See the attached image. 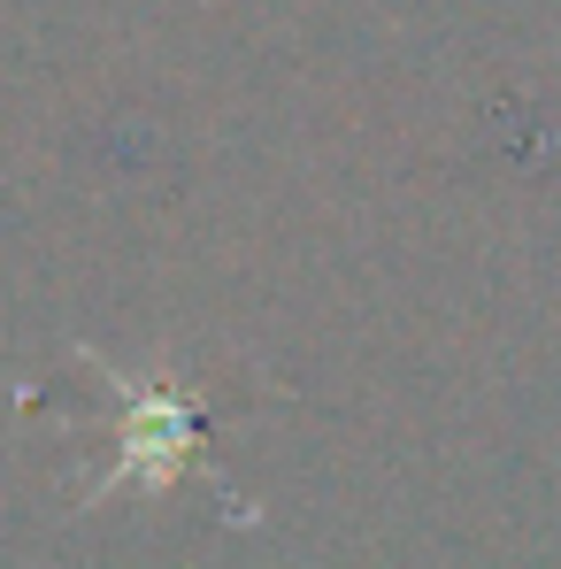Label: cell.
<instances>
[{
	"label": "cell",
	"instance_id": "1",
	"mask_svg": "<svg viewBox=\"0 0 561 569\" xmlns=\"http://www.w3.org/2000/svg\"><path fill=\"white\" fill-rule=\"evenodd\" d=\"M192 455H200V423H192V408L170 392V385H139V392H123V455L108 462L100 492L123 485V477L170 485Z\"/></svg>",
	"mask_w": 561,
	"mask_h": 569
}]
</instances>
